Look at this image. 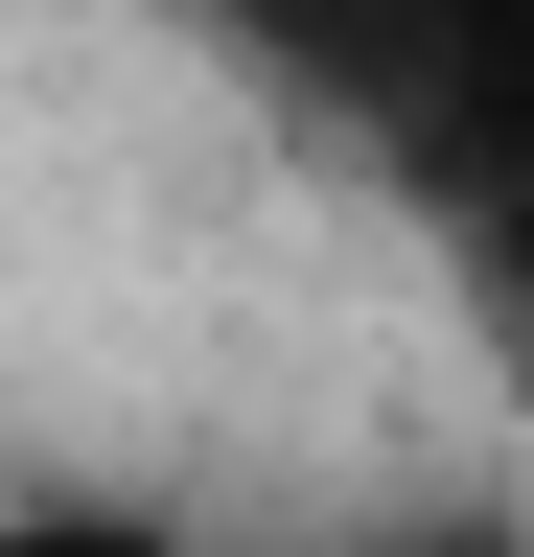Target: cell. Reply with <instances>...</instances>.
Segmentation results:
<instances>
[{
  "instance_id": "6da1fadb",
  "label": "cell",
  "mask_w": 534,
  "mask_h": 557,
  "mask_svg": "<svg viewBox=\"0 0 534 557\" xmlns=\"http://www.w3.org/2000/svg\"><path fill=\"white\" fill-rule=\"evenodd\" d=\"M0 557H210V534H163L140 487H0Z\"/></svg>"
}]
</instances>
